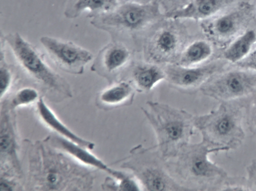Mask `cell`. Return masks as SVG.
Segmentation results:
<instances>
[{
	"label": "cell",
	"mask_w": 256,
	"mask_h": 191,
	"mask_svg": "<svg viewBox=\"0 0 256 191\" xmlns=\"http://www.w3.org/2000/svg\"><path fill=\"white\" fill-rule=\"evenodd\" d=\"M226 151L212 148L202 140L184 146L174 158L166 161L170 174L189 191H218L228 176L222 167L209 158L211 153Z\"/></svg>",
	"instance_id": "6da1fadb"
},
{
	"label": "cell",
	"mask_w": 256,
	"mask_h": 191,
	"mask_svg": "<svg viewBox=\"0 0 256 191\" xmlns=\"http://www.w3.org/2000/svg\"><path fill=\"white\" fill-rule=\"evenodd\" d=\"M146 105L141 109L154 132L156 150L165 161L174 157L194 135V115L158 101Z\"/></svg>",
	"instance_id": "7a4b0ae2"
},
{
	"label": "cell",
	"mask_w": 256,
	"mask_h": 191,
	"mask_svg": "<svg viewBox=\"0 0 256 191\" xmlns=\"http://www.w3.org/2000/svg\"><path fill=\"white\" fill-rule=\"evenodd\" d=\"M246 103L236 101L220 102L210 112L194 115L196 129L202 141L212 148L236 150L242 143L246 136L243 128Z\"/></svg>",
	"instance_id": "3957f363"
},
{
	"label": "cell",
	"mask_w": 256,
	"mask_h": 191,
	"mask_svg": "<svg viewBox=\"0 0 256 191\" xmlns=\"http://www.w3.org/2000/svg\"><path fill=\"white\" fill-rule=\"evenodd\" d=\"M120 167L135 176L143 191H189L170 174L156 146L134 147L122 161Z\"/></svg>",
	"instance_id": "277c9868"
},
{
	"label": "cell",
	"mask_w": 256,
	"mask_h": 191,
	"mask_svg": "<svg viewBox=\"0 0 256 191\" xmlns=\"http://www.w3.org/2000/svg\"><path fill=\"white\" fill-rule=\"evenodd\" d=\"M20 66L33 79L49 90L71 95L68 84L48 64L36 47L18 32L3 37Z\"/></svg>",
	"instance_id": "5b68a950"
},
{
	"label": "cell",
	"mask_w": 256,
	"mask_h": 191,
	"mask_svg": "<svg viewBox=\"0 0 256 191\" xmlns=\"http://www.w3.org/2000/svg\"><path fill=\"white\" fill-rule=\"evenodd\" d=\"M154 3L127 2L117 6L112 10L92 18L90 23L97 28L108 32L112 35L116 32H135L164 18Z\"/></svg>",
	"instance_id": "8992f818"
},
{
	"label": "cell",
	"mask_w": 256,
	"mask_h": 191,
	"mask_svg": "<svg viewBox=\"0 0 256 191\" xmlns=\"http://www.w3.org/2000/svg\"><path fill=\"white\" fill-rule=\"evenodd\" d=\"M159 22L146 40L144 57L158 64L176 63L186 43V29L178 20L166 18Z\"/></svg>",
	"instance_id": "52a82bcc"
},
{
	"label": "cell",
	"mask_w": 256,
	"mask_h": 191,
	"mask_svg": "<svg viewBox=\"0 0 256 191\" xmlns=\"http://www.w3.org/2000/svg\"><path fill=\"white\" fill-rule=\"evenodd\" d=\"M200 91L220 102L240 100L256 93V72L236 70L214 75Z\"/></svg>",
	"instance_id": "ba28073f"
},
{
	"label": "cell",
	"mask_w": 256,
	"mask_h": 191,
	"mask_svg": "<svg viewBox=\"0 0 256 191\" xmlns=\"http://www.w3.org/2000/svg\"><path fill=\"white\" fill-rule=\"evenodd\" d=\"M40 42L56 66L71 74H82L94 58L88 49L70 40L45 35L40 37Z\"/></svg>",
	"instance_id": "9c48e42d"
},
{
	"label": "cell",
	"mask_w": 256,
	"mask_h": 191,
	"mask_svg": "<svg viewBox=\"0 0 256 191\" xmlns=\"http://www.w3.org/2000/svg\"><path fill=\"white\" fill-rule=\"evenodd\" d=\"M218 63L186 67L176 63L168 64L164 67L166 79L172 88L184 94L196 92L220 69Z\"/></svg>",
	"instance_id": "30bf717a"
},
{
	"label": "cell",
	"mask_w": 256,
	"mask_h": 191,
	"mask_svg": "<svg viewBox=\"0 0 256 191\" xmlns=\"http://www.w3.org/2000/svg\"><path fill=\"white\" fill-rule=\"evenodd\" d=\"M131 57L132 52L126 45L113 41L99 51L90 69L112 83L129 63Z\"/></svg>",
	"instance_id": "8fae6325"
},
{
	"label": "cell",
	"mask_w": 256,
	"mask_h": 191,
	"mask_svg": "<svg viewBox=\"0 0 256 191\" xmlns=\"http://www.w3.org/2000/svg\"><path fill=\"white\" fill-rule=\"evenodd\" d=\"M233 0H192L184 6L164 14L166 18L206 20L230 4Z\"/></svg>",
	"instance_id": "7c38bea8"
},
{
	"label": "cell",
	"mask_w": 256,
	"mask_h": 191,
	"mask_svg": "<svg viewBox=\"0 0 256 191\" xmlns=\"http://www.w3.org/2000/svg\"><path fill=\"white\" fill-rule=\"evenodd\" d=\"M248 9L241 8L220 16L203 25L204 32L216 39H226L234 36L246 22Z\"/></svg>",
	"instance_id": "4fadbf2b"
},
{
	"label": "cell",
	"mask_w": 256,
	"mask_h": 191,
	"mask_svg": "<svg viewBox=\"0 0 256 191\" xmlns=\"http://www.w3.org/2000/svg\"><path fill=\"white\" fill-rule=\"evenodd\" d=\"M136 91L128 79L116 80L98 94L100 104L106 110L130 106Z\"/></svg>",
	"instance_id": "5bb4252c"
},
{
	"label": "cell",
	"mask_w": 256,
	"mask_h": 191,
	"mask_svg": "<svg viewBox=\"0 0 256 191\" xmlns=\"http://www.w3.org/2000/svg\"><path fill=\"white\" fill-rule=\"evenodd\" d=\"M54 144L56 147L72 156L80 162L104 171L112 176L113 178H122L128 173L127 171L110 168L96 156L88 151V149L63 137H56L54 139Z\"/></svg>",
	"instance_id": "9a60e30c"
},
{
	"label": "cell",
	"mask_w": 256,
	"mask_h": 191,
	"mask_svg": "<svg viewBox=\"0 0 256 191\" xmlns=\"http://www.w3.org/2000/svg\"><path fill=\"white\" fill-rule=\"evenodd\" d=\"M159 64L145 62L133 67L129 79L137 92L147 93L166 79L164 68Z\"/></svg>",
	"instance_id": "2e32d148"
},
{
	"label": "cell",
	"mask_w": 256,
	"mask_h": 191,
	"mask_svg": "<svg viewBox=\"0 0 256 191\" xmlns=\"http://www.w3.org/2000/svg\"><path fill=\"white\" fill-rule=\"evenodd\" d=\"M37 108L39 115L43 122L48 127L62 136V137L88 149H94V143L78 136L68 128L58 118L46 104L42 97H40L37 101Z\"/></svg>",
	"instance_id": "e0dca14e"
},
{
	"label": "cell",
	"mask_w": 256,
	"mask_h": 191,
	"mask_svg": "<svg viewBox=\"0 0 256 191\" xmlns=\"http://www.w3.org/2000/svg\"><path fill=\"white\" fill-rule=\"evenodd\" d=\"M117 6L116 0H70L64 11L68 19L78 17L84 12L92 18L112 10Z\"/></svg>",
	"instance_id": "ac0fdd59"
},
{
	"label": "cell",
	"mask_w": 256,
	"mask_h": 191,
	"mask_svg": "<svg viewBox=\"0 0 256 191\" xmlns=\"http://www.w3.org/2000/svg\"><path fill=\"white\" fill-rule=\"evenodd\" d=\"M211 43L204 39H197L187 44L183 49L176 64L186 67L200 65L212 55Z\"/></svg>",
	"instance_id": "d6986e66"
},
{
	"label": "cell",
	"mask_w": 256,
	"mask_h": 191,
	"mask_svg": "<svg viewBox=\"0 0 256 191\" xmlns=\"http://www.w3.org/2000/svg\"><path fill=\"white\" fill-rule=\"evenodd\" d=\"M256 42V32L252 29L245 31L237 37L226 49L224 59L232 63L242 60L250 53Z\"/></svg>",
	"instance_id": "ffe728a7"
},
{
	"label": "cell",
	"mask_w": 256,
	"mask_h": 191,
	"mask_svg": "<svg viewBox=\"0 0 256 191\" xmlns=\"http://www.w3.org/2000/svg\"><path fill=\"white\" fill-rule=\"evenodd\" d=\"M40 98L38 91L32 87H24L18 90L11 99V104L16 107L31 104Z\"/></svg>",
	"instance_id": "44dd1931"
},
{
	"label": "cell",
	"mask_w": 256,
	"mask_h": 191,
	"mask_svg": "<svg viewBox=\"0 0 256 191\" xmlns=\"http://www.w3.org/2000/svg\"><path fill=\"white\" fill-rule=\"evenodd\" d=\"M5 60L4 53L0 48V96L1 99L8 91L12 80V71Z\"/></svg>",
	"instance_id": "7402d4cb"
},
{
	"label": "cell",
	"mask_w": 256,
	"mask_h": 191,
	"mask_svg": "<svg viewBox=\"0 0 256 191\" xmlns=\"http://www.w3.org/2000/svg\"><path fill=\"white\" fill-rule=\"evenodd\" d=\"M218 191H252L246 177L228 175L222 182Z\"/></svg>",
	"instance_id": "603a6c76"
},
{
	"label": "cell",
	"mask_w": 256,
	"mask_h": 191,
	"mask_svg": "<svg viewBox=\"0 0 256 191\" xmlns=\"http://www.w3.org/2000/svg\"><path fill=\"white\" fill-rule=\"evenodd\" d=\"M244 119L250 131L256 135V96L246 102Z\"/></svg>",
	"instance_id": "cb8c5ba5"
},
{
	"label": "cell",
	"mask_w": 256,
	"mask_h": 191,
	"mask_svg": "<svg viewBox=\"0 0 256 191\" xmlns=\"http://www.w3.org/2000/svg\"><path fill=\"white\" fill-rule=\"evenodd\" d=\"M248 178L252 191H256V158L254 159L246 167Z\"/></svg>",
	"instance_id": "d4e9b609"
},
{
	"label": "cell",
	"mask_w": 256,
	"mask_h": 191,
	"mask_svg": "<svg viewBox=\"0 0 256 191\" xmlns=\"http://www.w3.org/2000/svg\"><path fill=\"white\" fill-rule=\"evenodd\" d=\"M6 129L1 128L0 147L1 152H8L12 146V138L10 134L6 132Z\"/></svg>",
	"instance_id": "484cf974"
},
{
	"label": "cell",
	"mask_w": 256,
	"mask_h": 191,
	"mask_svg": "<svg viewBox=\"0 0 256 191\" xmlns=\"http://www.w3.org/2000/svg\"><path fill=\"white\" fill-rule=\"evenodd\" d=\"M237 64L240 67L256 72V58H252L249 60L240 61Z\"/></svg>",
	"instance_id": "4316f807"
},
{
	"label": "cell",
	"mask_w": 256,
	"mask_h": 191,
	"mask_svg": "<svg viewBox=\"0 0 256 191\" xmlns=\"http://www.w3.org/2000/svg\"><path fill=\"white\" fill-rule=\"evenodd\" d=\"M0 191H10L12 190L11 189L12 186L10 184L8 181L5 180H2L1 179L0 181Z\"/></svg>",
	"instance_id": "83f0119b"
},
{
	"label": "cell",
	"mask_w": 256,
	"mask_h": 191,
	"mask_svg": "<svg viewBox=\"0 0 256 191\" xmlns=\"http://www.w3.org/2000/svg\"><path fill=\"white\" fill-rule=\"evenodd\" d=\"M251 58H256V48H255L252 52H250Z\"/></svg>",
	"instance_id": "f1b7e54d"
}]
</instances>
